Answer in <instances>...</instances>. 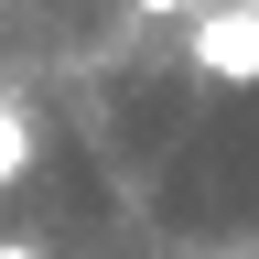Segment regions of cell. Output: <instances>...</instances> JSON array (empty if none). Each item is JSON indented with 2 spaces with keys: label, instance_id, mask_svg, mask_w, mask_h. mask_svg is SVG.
Wrapping results in <instances>:
<instances>
[{
  "label": "cell",
  "instance_id": "cell-5",
  "mask_svg": "<svg viewBox=\"0 0 259 259\" xmlns=\"http://www.w3.org/2000/svg\"><path fill=\"white\" fill-rule=\"evenodd\" d=\"M238 11H248V22H259V0H238Z\"/></svg>",
  "mask_w": 259,
  "mask_h": 259
},
{
  "label": "cell",
  "instance_id": "cell-4",
  "mask_svg": "<svg viewBox=\"0 0 259 259\" xmlns=\"http://www.w3.org/2000/svg\"><path fill=\"white\" fill-rule=\"evenodd\" d=\"M0 259H44V238H0Z\"/></svg>",
  "mask_w": 259,
  "mask_h": 259
},
{
  "label": "cell",
  "instance_id": "cell-1",
  "mask_svg": "<svg viewBox=\"0 0 259 259\" xmlns=\"http://www.w3.org/2000/svg\"><path fill=\"white\" fill-rule=\"evenodd\" d=\"M184 65H205L216 87H259V22L238 0H205V11L184 22Z\"/></svg>",
  "mask_w": 259,
  "mask_h": 259
},
{
  "label": "cell",
  "instance_id": "cell-2",
  "mask_svg": "<svg viewBox=\"0 0 259 259\" xmlns=\"http://www.w3.org/2000/svg\"><path fill=\"white\" fill-rule=\"evenodd\" d=\"M22 173H32V119L0 108V184H22Z\"/></svg>",
  "mask_w": 259,
  "mask_h": 259
},
{
  "label": "cell",
  "instance_id": "cell-3",
  "mask_svg": "<svg viewBox=\"0 0 259 259\" xmlns=\"http://www.w3.org/2000/svg\"><path fill=\"white\" fill-rule=\"evenodd\" d=\"M130 11H141V22H194L205 0H130Z\"/></svg>",
  "mask_w": 259,
  "mask_h": 259
}]
</instances>
